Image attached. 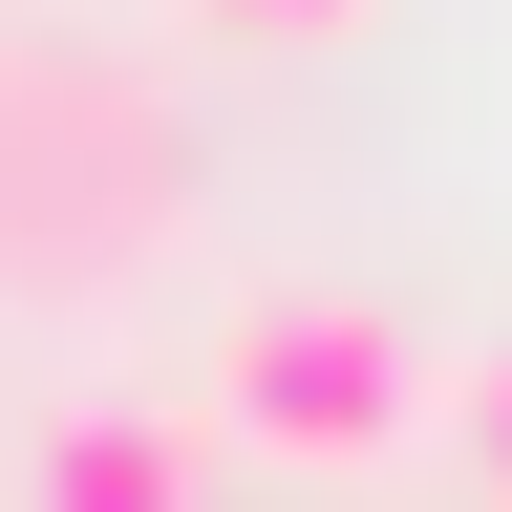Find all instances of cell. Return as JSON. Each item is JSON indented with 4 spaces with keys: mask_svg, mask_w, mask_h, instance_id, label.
<instances>
[{
    "mask_svg": "<svg viewBox=\"0 0 512 512\" xmlns=\"http://www.w3.org/2000/svg\"><path fill=\"white\" fill-rule=\"evenodd\" d=\"M171 107H150V64H107V43H0V278H107L128 235H171Z\"/></svg>",
    "mask_w": 512,
    "mask_h": 512,
    "instance_id": "6da1fadb",
    "label": "cell"
},
{
    "mask_svg": "<svg viewBox=\"0 0 512 512\" xmlns=\"http://www.w3.org/2000/svg\"><path fill=\"white\" fill-rule=\"evenodd\" d=\"M214 406L256 448H299V470H384V448L427 427V342L384 299H342V278H278V299L214 320Z\"/></svg>",
    "mask_w": 512,
    "mask_h": 512,
    "instance_id": "7a4b0ae2",
    "label": "cell"
},
{
    "mask_svg": "<svg viewBox=\"0 0 512 512\" xmlns=\"http://www.w3.org/2000/svg\"><path fill=\"white\" fill-rule=\"evenodd\" d=\"M192 470H214V448H192V406H64L43 427V470H22V512H192Z\"/></svg>",
    "mask_w": 512,
    "mask_h": 512,
    "instance_id": "3957f363",
    "label": "cell"
},
{
    "mask_svg": "<svg viewBox=\"0 0 512 512\" xmlns=\"http://www.w3.org/2000/svg\"><path fill=\"white\" fill-rule=\"evenodd\" d=\"M192 22H235V43H342L363 0H192Z\"/></svg>",
    "mask_w": 512,
    "mask_h": 512,
    "instance_id": "277c9868",
    "label": "cell"
},
{
    "mask_svg": "<svg viewBox=\"0 0 512 512\" xmlns=\"http://www.w3.org/2000/svg\"><path fill=\"white\" fill-rule=\"evenodd\" d=\"M470 470H491V512H512V363L470 384Z\"/></svg>",
    "mask_w": 512,
    "mask_h": 512,
    "instance_id": "5b68a950",
    "label": "cell"
}]
</instances>
